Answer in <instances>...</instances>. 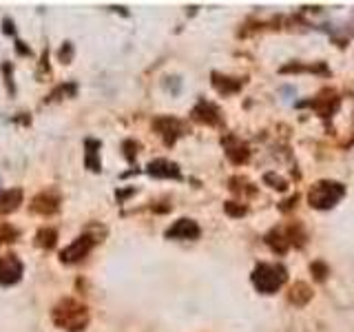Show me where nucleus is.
<instances>
[{"label": "nucleus", "mask_w": 354, "mask_h": 332, "mask_svg": "<svg viewBox=\"0 0 354 332\" xmlns=\"http://www.w3.org/2000/svg\"><path fill=\"white\" fill-rule=\"evenodd\" d=\"M53 321L58 324L60 328L75 332V330H82L88 321V313L82 304L73 302V299H64L60 306H55L53 310Z\"/></svg>", "instance_id": "nucleus-1"}, {"label": "nucleus", "mask_w": 354, "mask_h": 332, "mask_svg": "<svg viewBox=\"0 0 354 332\" xmlns=\"http://www.w3.org/2000/svg\"><path fill=\"white\" fill-rule=\"evenodd\" d=\"M286 268L281 264H259L252 273V284L259 293L270 295L274 290H279L286 282Z\"/></svg>", "instance_id": "nucleus-2"}, {"label": "nucleus", "mask_w": 354, "mask_h": 332, "mask_svg": "<svg viewBox=\"0 0 354 332\" xmlns=\"http://www.w3.org/2000/svg\"><path fill=\"white\" fill-rule=\"evenodd\" d=\"M346 195V188H343L339 182H317L313 188H310V204L315 208H332L339 199Z\"/></svg>", "instance_id": "nucleus-3"}, {"label": "nucleus", "mask_w": 354, "mask_h": 332, "mask_svg": "<svg viewBox=\"0 0 354 332\" xmlns=\"http://www.w3.org/2000/svg\"><path fill=\"white\" fill-rule=\"evenodd\" d=\"M20 277H22V264L18 257H14V255L0 257V284L11 286V284H16Z\"/></svg>", "instance_id": "nucleus-4"}, {"label": "nucleus", "mask_w": 354, "mask_h": 332, "mask_svg": "<svg viewBox=\"0 0 354 332\" xmlns=\"http://www.w3.org/2000/svg\"><path fill=\"white\" fill-rule=\"evenodd\" d=\"M166 237L171 239H195L199 237V226L195 224L193 219H180L166 230Z\"/></svg>", "instance_id": "nucleus-5"}, {"label": "nucleus", "mask_w": 354, "mask_h": 332, "mask_svg": "<svg viewBox=\"0 0 354 332\" xmlns=\"http://www.w3.org/2000/svg\"><path fill=\"white\" fill-rule=\"evenodd\" d=\"M91 246H93V239L91 237L84 235L80 239H75L69 248L62 250V261H66V264H69V261H80L84 255L91 250Z\"/></svg>", "instance_id": "nucleus-6"}, {"label": "nucleus", "mask_w": 354, "mask_h": 332, "mask_svg": "<svg viewBox=\"0 0 354 332\" xmlns=\"http://www.w3.org/2000/svg\"><path fill=\"white\" fill-rule=\"evenodd\" d=\"M149 173L153 177H180V169L175 164L166 162V160H155L149 164Z\"/></svg>", "instance_id": "nucleus-7"}, {"label": "nucleus", "mask_w": 354, "mask_h": 332, "mask_svg": "<svg viewBox=\"0 0 354 332\" xmlns=\"http://www.w3.org/2000/svg\"><path fill=\"white\" fill-rule=\"evenodd\" d=\"M58 208V199L55 197H49V195H38L36 199H33V210H40V213H44V215H49V213H53V210Z\"/></svg>", "instance_id": "nucleus-8"}, {"label": "nucleus", "mask_w": 354, "mask_h": 332, "mask_svg": "<svg viewBox=\"0 0 354 332\" xmlns=\"http://www.w3.org/2000/svg\"><path fill=\"white\" fill-rule=\"evenodd\" d=\"M55 230H51V228H47V230H40L38 232V243L40 246H44V248H51L53 243H55Z\"/></svg>", "instance_id": "nucleus-9"}]
</instances>
